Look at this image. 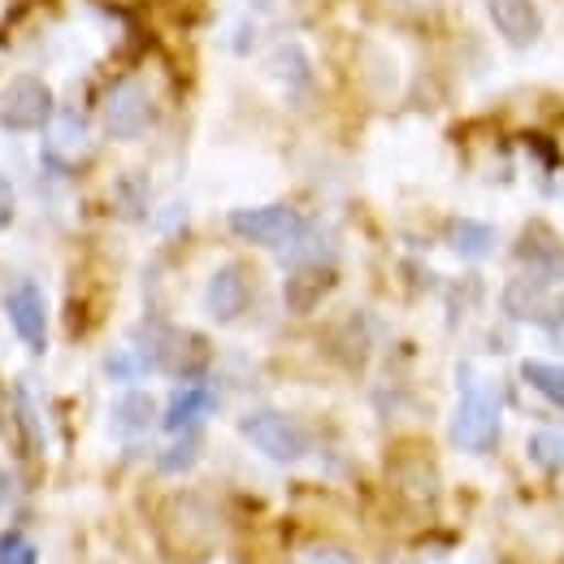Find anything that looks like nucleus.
Wrapping results in <instances>:
<instances>
[{"mask_svg":"<svg viewBox=\"0 0 564 564\" xmlns=\"http://www.w3.org/2000/svg\"><path fill=\"white\" fill-rule=\"evenodd\" d=\"M499 434H503V422H499V400L487 382H474L469 373L460 378V404L452 413V425H447V438L456 452H469V456H487L499 447Z\"/></svg>","mask_w":564,"mask_h":564,"instance_id":"obj_1","label":"nucleus"},{"mask_svg":"<svg viewBox=\"0 0 564 564\" xmlns=\"http://www.w3.org/2000/svg\"><path fill=\"white\" fill-rule=\"evenodd\" d=\"M226 221H230V235H235V239L257 243V248H274V252H286V248L304 243V235H308L304 217L291 209V205H257V209H235Z\"/></svg>","mask_w":564,"mask_h":564,"instance_id":"obj_2","label":"nucleus"},{"mask_svg":"<svg viewBox=\"0 0 564 564\" xmlns=\"http://www.w3.org/2000/svg\"><path fill=\"white\" fill-rule=\"evenodd\" d=\"M239 434H243L261 456H270V460H279V465H295V460L308 456V430L295 422V417L279 413V409H257V413H248V417L239 422Z\"/></svg>","mask_w":564,"mask_h":564,"instance_id":"obj_3","label":"nucleus"},{"mask_svg":"<svg viewBox=\"0 0 564 564\" xmlns=\"http://www.w3.org/2000/svg\"><path fill=\"white\" fill-rule=\"evenodd\" d=\"M152 118H156L152 96H148V87H143V83H135V78L113 83V87L105 91V100H100V122H105V135H109V140H118V143L143 140V135L152 131Z\"/></svg>","mask_w":564,"mask_h":564,"instance_id":"obj_4","label":"nucleus"},{"mask_svg":"<svg viewBox=\"0 0 564 564\" xmlns=\"http://www.w3.org/2000/svg\"><path fill=\"white\" fill-rule=\"evenodd\" d=\"M57 113V100L48 91L44 78H31V74H18L4 91H0V127L13 131V135H31V131H44Z\"/></svg>","mask_w":564,"mask_h":564,"instance_id":"obj_5","label":"nucleus"},{"mask_svg":"<svg viewBox=\"0 0 564 564\" xmlns=\"http://www.w3.org/2000/svg\"><path fill=\"white\" fill-rule=\"evenodd\" d=\"M140 356L148 369H165L174 378H196L200 365H205V339H196L187 330H174V326H152L143 335Z\"/></svg>","mask_w":564,"mask_h":564,"instance_id":"obj_6","label":"nucleus"},{"mask_svg":"<svg viewBox=\"0 0 564 564\" xmlns=\"http://www.w3.org/2000/svg\"><path fill=\"white\" fill-rule=\"evenodd\" d=\"M4 317L13 326V335L40 356L48 348V304H44V291L35 282H18L9 286L4 295Z\"/></svg>","mask_w":564,"mask_h":564,"instance_id":"obj_7","label":"nucleus"},{"mask_svg":"<svg viewBox=\"0 0 564 564\" xmlns=\"http://www.w3.org/2000/svg\"><path fill=\"white\" fill-rule=\"evenodd\" d=\"M517 261L525 265V274L539 282H564V243L561 235L543 221H530L517 239Z\"/></svg>","mask_w":564,"mask_h":564,"instance_id":"obj_8","label":"nucleus"},{"mask_svg":"<svg viewBox=\"0 0 564 564\" xmlns=\"http://www.w3.org/2000/svg\"><path fill=\"white\" fill-rule=\"evenodd\" d=\"M248 304H252V282H248V270H243V265H221V270H213L209 282H205V313H209L213 322L226 326V322L243 317Z\"/></svg>","mask_w":564,"mask_h":564,"instance_id":"obj_9","label":"nucleus"},{"mask_svg":"<svg viewBox=\"0 0 564 564\" xmlns=\"http://www.w3.org/2000/svg\"><path fill=\"white\" fill-rule=\"evenodd\" d=\"M265 74L282 87V96L291 105H304L313 96V62L300 44H279L270 57H265Z\"/></svg>","mask_w":564,"mask_h":564,"instance_id":"obj_10","label":"nucleus"},{"mask_svg":"<svg viewBox=\"0 0 564 564\" xmlns=\"http://www.w3.org/2000/svg\"><path fill=\"white\" fill-rule=\"evenodd\" d=\"M491 22L512 48H534L543 35V13L534 0H491Z\"/></svg>","mask_w":564,"mask_h":564,"instance_id":"obj_11","label":"nucleus"},{"mask_svg":"<svg viewBox=\"0 0 564 564\" xmlns=\"http://www.w3.org/2000/svg\"><path fill=\"white\" fill-rule=\"evenodd\" d=\"M330 286H335V270H330L326 261H300V265L286 274L282 295H286V308H291V313H313Z\"/></svg>","mask_w":564,"mask_h":564,"instance_id":"obj_12","label":"nucleus"},{"mask_svg":"<svg viewBox=\"0 0 564 564\" xmlns=\"http://www.w3.org/2000/svg\"><path fill=\"white\" fill-rule=\"evenodd\" d=\"M87 118L78 113V109H62V113H53V122H48V140H44V161H53V165H74L83 152H87Z\"/></svg>","mask_w":564,"mask_h":564,"instance_id":"obj_13","label":"nucleus"},{"mask_svg":"<svg viewBox=\"0 0 564 564\" xmlns=\"http://www.w3.org/2000/svg\"><path fill=\"white\" fill-rule=\"evenodd\" d=\"M205 413H213V391L200 387V382H192V387L174 391V400H170L165 413H161V425L174 430V434H183V430H196Z\"/></svg>","mask_w":564,"mask_h":564,"instance_id":"obj_14","label":"nucleus"},{"mask_svg":"<svg viewBox=\"0 0 564 564\" xmlns=\"http://www.w3.org/2000/svg\"><path fill=\"white\" fill-rule=\"evenodd\" d=\"M447 243H452L456 257H465V261H482V257H491L495 252V226L474 221V217H460V221H452Z\"/></svg>","mask_w":564,"mask_h":564,"instance_id":"obj_15","label":"nucleus"},{"mask_svg":"<svg viewBox=\"0 0 564 564\" xmlns=\"http://www.w3.org/2000/svg\"><path fill=\"white\" fill-rule=\"evenodd\" d=\"M152 422H156V400L148 391L118 395V404H113V430L118 434H143Z\"/></svg>","mask_w":564,"mask_h":564,"instance_id":"obj_16","label":"nucleus"},{"mask_svg":"<svg viewBox=\"0 0 564 564\" xmlns=\"http://www.w3.org/2000/svg\"><path fill=\"white\" fill-rule=\"evenodd\" d=\"M543 286L547 282H539V279H512L508 286H503V308H508V317H521V322H534V317H543L539 308H543Z\"/></svg>","mask_w":564,"mask_h":564,"instance_id":"obj_17","label":"nucleus"},{"mask_svg":"<svg viewBox=\"0 0 564 564\" xmlns=\"http://www.w3.org/2000/svg\"><path fill=\"white\" fill-rule=\"evenodd\" d=\"M521 378H525L547 404H561L564 409V365H556V360H525V365H521Z\"/></svg>","mask_w":564,"mask_h":564,"instance_id":"obj_18","label":"nucleus"},{"mask_svg":"<svg viewBox=\"0 0 564 564\" xmlns=\"http://www.w3.org/2000/svg\"><path fill=\"white\" fill-rule=\"evenodd\" d=\"M530 460L547 474H564V430H539L530 434Z\"/></svg>","mask_w":564,"mask_h":564,"instance_id":"obj_19","label":"nucleus"},{"mask_svg":"<svg viewBox=\"0 0 564 564\" xmlns=\"http://www.w3.org/2000/svg\"><path fill=\"white\" fill-rule=\"evenodd\" d=\"M196 460H200V434L187 430L183 438H174V443L156 456V469H161V474H187Z\"/></svg>","mask_w":564,"mask_h":564,"instance_id":"obj_20","label":"nucleus"},{"mask_svg":"<svg viewBox=\"0 0 564 564\" xmlns=\"http://www.w3.org/2000/svg\"><path fill=\"white\" fill-rule=\"evenodd\" d=\"M0 564H40V552L22 530H4L0 534Z\"/></svg>","mask_w":564,"mask_h":564,"instance_id":"obj_21","label":"nucleus"},{"mask_svg":"<svg viewBox=\"0 0 564 564\" xmlns=\"http://www.w3.org/2000/svg\"><path fill=\"white\" fill-rule=\"evenodd\" d=\"M300 564H356V556L348 547H335V543H313L300 552Z\"/></svg>","mask_w":564,"mask_h":564,"instance_id":"obj_22","label":"nucleus"},{"mask_svg":"<svg viewBox=\"0 0 564 564\" xmlns=\"http://www.w3.org/2000/svg\"><path fill=\"white\" fill-rule=\"evenodd\" d=\"M140 369H148L140 352H122V356H109V360H105V373H109V378H118V382L135 378Z\"/></svg>","mask_w":564,"mask_h":564,"instance_id":"obj_23","label":"nucleus"},{"mask_svg":"<svg viewBox=\"0 0 564 564\" xmlns=\"http://www.w3.org/2000/svg\"><path fill=\"white\" fill-rule=\"evenodd\" d=\"M9 499H13V478H9V469H0V512L9 508Z\"/></svg>","mask_w":564,"mask_h":564,"instance_id":"obj_24","label":"nucleus"}]
</instances>
